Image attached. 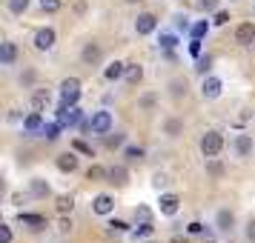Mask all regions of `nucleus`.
I'll return each mask as SVG.
<instances>
[{"mask_svg": "<svg viewBox=\"0 0 255 243\" xmlns=\"http://www.w3.org/2000/svg\"><path fill=\"white\" fill-rule=\"evenodd\" d=\"M140 78H143V69H140V66H127V81L129 83H140Z\"/></svg>", "mask_w": 255, "mask_h": 243, "instance_id": "nucleus-24", "label": "nucleus"}, {"mask_svg": "<svg viewBox=\"0 0 255 243\" xmlns=\"http://www.w3.org/2000/svg\"><path fill=\"white\" fill-rule=\"evenodd\" d=\"M75 149H78V152H83V155H92V149H89L86 143H81V140H75Z\"/></svg>", "mask_w": 255, "mask_h": 243, "instance_id": "nucleus-39", "label": "nucleus"}, {"mask_svg": "<svg viewBox=\"0 0 255 243\" xmlns=\"http://www.w3.org/2000/svg\"><path fill=\"white\" fill-rule=\"evenodd\" d=\"M109 180L115 186H127L129 183V169L127 166H112V169H109Z\"/></svg>", "mask_w": 255, "mask_h": 243, "instance_id": "nucleus-11", "label": "nucleus"}, {"mask_svg": "<svg viewBox=\"0 0 255 243\" xmlns=\"http://www.w3.org/2000/svg\"><path fill=\"white\" fill-rule=\"evenodd\" d=\"M155 26H158V17L146 12V14H140L138 20H135V32H138V35H152Z\"/></svg>", "mask_w": 255, "mask_h": 243, "instance_id": "nucleus-5", "label": "nucleus"}, {"mask_svg": "<svg viewBox=\"0 0 255 243\" xmlns=\"http://www.w3.org/2000/svg\"><path fill=\"white\" fill-rule=\"evenodd\" d=\"M20 223H29L32 229H40V226H43L46 220L40 218V215H29V212H23V215H20Z\"/></svg>", "mask_w": 255, "mask_h": 243, "instance_id": "nucleus-20", "label": "nucleus"}, {"mask_svg": "<svg viewBox=\"0 0 255 243\" xmlns=\"http://www.w3.org/2000/svg\"><path fill=\"white\" fill-rule=\"evenodd\" d=\"M221 149H224L221 132H207V135L201 138V152H204V158H218Z\"/></svg>", "mask_w": 255, "mask_h": 243, "instance_id": "nucleus-1", "label": "nucleus"}, {"mask_svg": "<svg viewBox=\"0 0 255 243\" xmlns=\"http://www.w3.org/2000/svg\"><path fill=\"white\" fill-rule=\"evenodd\" d=\"M104 174H109V172L104 169V166H89V172H86V177H89V180H101Z\"/></svg>", "mask_w": 255, "mask_h": 243, "instance_id": "nucleus-26", "label": "nucleus"}, {"mask_svg": "<svg viewBox=\"0 0 255 243\" xmlns=\"http://www.w3.org/2000/svg\"><path fill=\"white\" fill-rule=\"evenodd\" d=\"M163 129H166V135H169V138H178V135L184 132V123H181V120H166Z\"/></svg>", "mask_w": 255, "mask_h": 243, "instance_id": "nucleus-21", "label": "nucleus"}, {"mask_svg": "<svg viewBox=\"0 0 255 243\" xmlns=\"http://www.w3.org/2000/svg\"><path fill=\"white\" fill-rule=\"evenodd\" d=\"M14 60H17V46H14L12 40H6V43L0 46V63H3V66H12Z\"/></svg>", "mask_w": 255, "mask_h": 243, "instance_id": "nucleus-9", "label": "nucleus"}, {"mask_svg": "<svg viewBox=\"0 0 255 243\" xmlns=\"http://www.w3.org/2000/svg\"><path fill=\"white\" fill-rule=\"evenodd\" d=\"M207 29H209V23H207V20H201V23H195V26H192V37H198V40H201V37L207 35Z\"/></svg>", "mask_w": 255, "mask_h": 243, "instance_id": "nucleus-27", "label": "nucleus"}, {"mask_svg": "<svg viewBox=\"0 0 255 243\" xmlns=\"http://www.w3.org/2000/svg\"><path fill=\"white\" fill-rule=\"evenodd\" d=\"M40 9H43V12H58L60 0H40Z\"/></svg>", "mask_w": 255, "mask_h": 243, "instance_id": "nucleus-30", "label": "nucleus"}, {"mask_svg": "<svg viewBox=\"0 0 255 243\" xmlns=\"http://www.w3.org/2000/svg\"><path fill=\"white\" fill-rule=\"evenodd\" d=\"M55 29H37V35H35V49H40V52H49V49L55 46Z\"/></svg>", "mask_w": 255, "mask_h": 243, "instance_id": "nucleus-4", "label": "nucleus"}, {"mask_svg": "<svg viewBox=\"0 0 255 243\" xmlns=\"http://www.w3.org/2000/svg\"><path fill=\"white\" fill-rule=\"evenodd\" d=\"M78 97H81V81L78 78H66L60 83V100H63V106H75Z\"/></svg>", "mask_w": 255, "mask_h": 243, "instance_id": "nucleus-2", "label": "nucleus"}, {"mask_svg": "<svg viewBox=\"0 0 255 243\" xmlns=\"http://www.w3.org/2000/svg\"><path fill=\"white\" fill-rule=\"evenodd\" d=\"M127 3H138V0H127Z\"/></svg>", "mask_w": 255, "mask_h": 243, "instance_id": "nucleus-45", "label": "nucleus"}, {"mask_svg": "<svg viewBox=\"0 0 255 243\" xmlns=\"http://www.w3.org/2000/svg\"><path fill=\"white\" fill-rule=\"evenodd\" d=\"M227 20H230V14H227V12H218V14H215V20H212V23H215V26H224Z\"/></svg>", "mask_w": 255, "mask_h": 243, "instance_id": "nucleus-35", "label": "nucleus"}, {"mask_svg": "<svg viewBox=\"0 0 255 243\" xmlns=\"http://www.w3.org/2000/svg\"><path fill=\"white\" fill-rule=\"evenodd\" d=\"M124 143V135H115V138H106V146L109 149H115V146H121Z\"/></svg>", "mask_w": 255, "mask_h": 243, "instance_id": "nucleus-33", "label": "nucleus"}, {"mask_svg": "<svg viewBox=\"0 0 255 243\" xmlns=\"http://www.w3.org/2000/svg\"><path fill=\"white\" fill-rule=\"evenodd\" d=\"M98 60H101L98 43H86V49H83V63H98Z\"/></svg>", "mask_w": 255, "mask_h": 243, "instance_id": "nucleus-17", "label": "nucleus"}, {"mask_svg": "<svg viewBox=\"0 0 255 243\" xmlns=\"http://www.w3.org/2000/svg\"><path fill=\"white\" fill-rule=\"evenodd\" d=\"M161 46L172 49V46H175V37H172V35H163V37H161Z\"/></svg>", "mask_w": 255, "mask_h": 243, "instance_id": "nucleus-38", "label": "nucleus"}, {"mask_svg": "<svg viewBox=\"0 0 255 243\" xmlns=\"http://www.w3.org/2000/svg\"><path fill=\"white\" fill-rule=\"evenodd\" d=\"M109 229H112V232H127L129 226L124 223V220H112V223H109Z\"/></svg>", "mask_w": 255, "mask_h": 243, "instance_id": "nucleus-34", "label": "nucleus"}, {"mask_svg": "<svg viewBox=\"0 0 255 243\" xmlns=\"http://www.w3.org/2000/svg\"><path fill=\"white\" fill-rule=\"evenodd\" d=\"M235 40H238L241 46H250V43L255 40V26L250 23V20H247V23H241L238 29H235Z\"/></svg>", "mask_w": 255, "mask_h": 243, "instance_id": "nucleus-6", "label": "nucleus"}, {"mask_svg": "<svg viewBox=\"0 0 255 243\" xmlns=\"http://www.w3.org/2000/svg\"><path fill=\"white\" fill-rule=\"evenodd\" d=\"M92 209H95V215H109V212L115 209V200H112L109 195H98L95 203H92Z\"/></svg>", "mask_w": 255, "mask_h": 243, "instance_id": "nucleus-10", "label": "nucleus"}, {"mask_svg": "<svg viewBox=\"0 0 255 243\" xmlns=\"http://www.w3.org/2000/svg\"><path fill=\"white\" fill-rule=\"evenodd\" d=\"M29 9V0H9V12L12 14H23Z\"/></svg>", "mask_w": 255, "mask_h": 243, "instance_id": "nucleus-23", "label": "nucleus"}, {"mask_svg": "<svg viewBox=\"0 0 255 243\" xmlns=\"http://www.w3.org/2000/svg\"><path fill=\"white\" fill-rule=\"evenodd\" d=\"M127 158H129V161H140V158H143V149H140V146H129Z\"/></svg>", "mask_w": 255, "mask_h": 243, "instance_id": "nucleus-31", "label": "nucleus"}, {"mask_svg": "<svg viewBox=\"0 0 255 243\" xmlns=\"http://www.w3.org/2000/svg\"><path fill=\"white\" fill-rule=\"evenodd\" d=\"M209 63H212V60H209V58L198 60V72H207V69H209Z\"/></svg>", "mask_w": 255, "mask_h": 243, "instance_id": "nucleus-41", "label": "nucleus"}, {"mask_svg": "<svg viewBox=\"0 0 255 243\" xmlns=\"http://www.w3.org/2000/svg\"><path fill=\"white\" fill-rule=\"evenodd\" d=\"M189 52H192V55H198V52H201V40H198V37H192V43H189Z\"/></svg>", "mask_w": 255, "mask_h": 243, "instance_id": "nucleus-40", "label": "nucleus"}, {"mask_svg": "<svg viewBox=\"0 0 255 243\" xmlns=\"http://www.w3.org/2000/svg\"><path fill=\"white\" fill-rule=\"evenodd\" d=\"M89 129H92L95 135H109V129H112V115H109V112H95L92 120H89Z\"/></svg>", "mask_w": 255, "mask_h": 243, "instance_id": "nucleus-3", "label": "nucleus"}, {"mask_svg": "<svg viewBox=\"0 0 255 243\" xmlns=\"http://www.w3.org/2000/svg\"><path fill=\"white\" fill-rule=\"evenodd\" d=\"M32 192H35V195H49V183H43V180H32Z\"/></svg>", "mask_w": 255, "mask_h": 243, "instance_id": "nucleus-28", "label": "nucleus"}, {"mask_svg": "<svg viewBox=\"0 0 255 243\" xmlns=\"http://www.w3.org/2000/svg\"><path fill=\"white\" fill-rule=\"evenodd\" d=\"M0 241H3V243H12V229H9V226H0Z\"/></svg>", "mask_w": 255, "mask_h": 243, "instance_id": "nucleus-32", "label": "nucleus"}, {"mask_svg": "<svg viewBox=\"0 0 255 243\" xmlns=\"http://www.w3.org/2000/svg\"><path fill=\"white\" fill-rule=\"evenodd\" d=\"M58 169H60V172H75V169H78V158H75L72 152L60 155V158H58Z\"/></svg>", "mask_w": 255, "mask_h": 243, "instance_id": "nucleus-14", "label": "nucleus"}, {"mask_svg": "<svg viewBox=\"0 0 255 243\" xmlns=\"http://www.w3.org/2000/svg\"><path fill=\"white\" fill-rule=\"evenodd\" d=\"M218 6V0H201V9H207V12H212Z\"/></svg>", "mask_w": 255, "mask_h": 243, "instance_id": "nucleus-37", "label": "nucleus"}, {"mask_svg": "<svg viewBox=\"0 0 255 243\" xmlns=\"http://www.w3.org/2000/svg\"><path fill=\"white\" fill-rule=\"evenodd\" d=\"M60 126H63V123H43V129H40V135H43V138L46 140H58V132H60Z\"/></svg>", "mask_w": 255, "mask_h": 243, "instance_id": "nucleus-19", "label": "nucleus"}, {"mask_svg": "<svg viewBox=\"0 0 255 243\" xmlns=\"http://www.w3.org/2000/svg\"><path fill=\"white\" fill-rule=\"evenodd\" d=\"M81 120V109L78 106H60V123L63 126H75Z\"/></svg>", "mask_w": 255, "mask_h": 243, "instance_id": "nucleus-8", "label": "nucleus"}, {"mask_svg": "<svg viewBox=\"0 0 255 243\" xmlns=\"http://www.w3.org/2000/svg\"><path fill=\"white\" fill-rule=\"evenodd\" d=\"M178 206H181L178 195H161V212H163V215H175Z\"/></svg>", "mask_w": 255, "mask_h": 243, "instance_id": "nucleus-12", "label": "nucleus"}, {"mask_svg": "<svg viewBox=\"0 0 255 243\" xmlns=\"http://www.w3.org/2000/svg\"><path fill=\"white\" fill-rule=\"evenodd\" d=\"M163 183H166V177H163V174H155V186H158V189H161Z\"/></svg>", "mask_w": 255, "mask_h": 243, "instance_id": "nucleus-42", "label": "nucleus"}, {"mask_svg": "<svg viewBox=\"0 0 255 243\" xmlns=\"http://www.w3.org/2000/svg\"><path fill=\"white\" fill-rule=\"evenodd\" d=\"M169 243H186V241H181V238H172V241H169Z\"/></svg>", "mask_w": 255, "mask_h": 243, "instance_id": "nucleus-44", "label": "nucleus"}, {"mask_svg": "<svg viewBox=\"0 0 255 243\" xmlns=\"http://www.w3.org/2000/svg\"><path fill=\"white\" fill-rule=\"evenodd\" d=\"M72 206H75V200L72 197H58V212H72Z\"/></svg>", "mask_w": 255, "mask_h": 243, "instance_id": "nucleus-29", "label": "nucleus"}, {"mask_svg": "<svg viewBox=\"0 0 255 243\" xmlns=\"http://www.w3.org/2000/svg\"><path fill=\"white\" fill-rule=\"evenodd\" d=\"M140 106H143V109H152V106H155V97H152V94L140 97Z\"/></svg>", "mask_w": 255, "mask_h": 243, "instance_id": "nucleus-36", "label": "nucleus"}, {"mask_svg": "<svg viewBox=\"0 0 255 243\" xmlns=\"http://www.w3.org/2000/svg\"><path fill=\"white\" fill-rule=\"evenodd\" d=\"M232 223H235V218H232V212H218V229H232Z\"/></svg>", "mask_w": 255, "mask_h": 243, "instance_id": "nucleus-22", "label": "nucleus"}, {"mask_svg": "<svg viewBox=\"0 0 255 243\" xmlns=\"http://www.w3.org/2000/svg\"><path fill=\"white\" fill-rule=\"evenodd\" d=\"M23 129H26V132H37V129H43V117H40V112H32V115L26 117Z\"/></svg>", "mask_w": 255, "mask_h": 243, "instance_id": "nucleus-16", "label": "nucleus"}, {"mask_svg": "<svg viewBox=\"0 0 255 243\" xmlns=\"http://www.w3.org/2000/svg\"><path fill=\"white\" fill-rule=\"evenodd\" d=\"M169 92H172L175 97L186 94V81H172V83H169Z\"/></svg>", "mask_w": 255, "mask_h": 243, "instance_id": "nucleus-25", "label": "nucleus"}, {"mask_svg": "<svg viewBox=\"0 0 255 243\" xmlns=\"http://www.w3.org/2000/svg\"><path fill=\"white\" fill-rule=\"evenodd\" d=\"M46 106H49V92H35L32 94V109H35V112H43Z\"/></svg>", "mask_w": 255, "mask_h": 243, "instance_id": "nucleus-18", "label": "nucleus"}, {"mask_svg": "<svg viewBox=\"0 0 255 243\" xmlns=\"http://www.w3.org/2000/svg\"><path fill=\"white\" fill-rule=\"evenodd\" d=\"M235 152H238L241 158H247V155L253 152V138H250V135H238V138H235Z\"/></svg>", "mask_w": 255, "mask_h": 243, "instance_id": "nucleus-15", "label": "nucleus"}, {"mask_svg": "<svg viewBox=\"0 0 255 243\" xmlns=\"http://www.w3.org/2000/svg\"><path fill=\"white\" fill-rule=\"evenodd\" d=\"M247 235H250V241H255V223H250V229H247Z\"/></svg>", "mask_w": 255, "mask_h": 243, "instance_id": "nucleus-43", "label": "nucleus"}, {"mask_svg": "<svg viewBox=\"0 0 255 243\" xmlns=\"http://www.w3.org/2000/svg\"><path fill=\"white\" fill-rule=\"evenodd\" d=\"M124 75H127V63H109V66H106V72H104V78L106 81H118V78H124Z\"/></svg>", "mask_w": 255, "mask_h": 243, "instance_id": "nucleus-13", "label": "nucleus"}, {"mask_svg": "<svg viewBox=\"0 0 255 243\" xmlns=\"http://www.w3.org/2000/svg\"><path fill=\"white\" fill-rule=\"evenodd\" d=\"M221 89H224V83H221L218 78H207L204 86H201V94H204L207 100H215V97L221 94Z\"/></svg>", "mask_w": 255, "mask_h": 243, "instance_id": "nucleus-7", "label": "nucleus"}]
</instances>
